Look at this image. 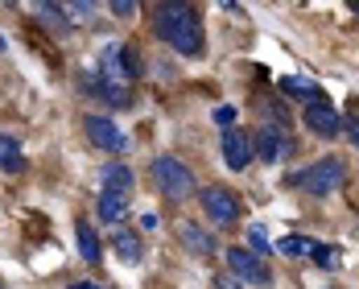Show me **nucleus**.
Returning a JSON list of instances; mask_svg holds the SVG:
<instances>
[{"label": "nucleus", "mask_w": 359, "mask_h": 289, "mask_svg": "<svg viewBox=\"0 0 359 289\" xmlns=\"http://www.w3.org/2000/svg\"><path fill=\"white\" fill-rule=\"evenodd\" d=\"M153 25H157V34L165 37V46H174L178 54H186V58L203 54V21H198V13L190 4H182V0L157 4Z\"/></svg>", "instance_id": "f257e3e1"}, {"label": "nucleus", "mask_w": 359, "mask_h": 289, "mask_svg": "<svg viewBox=\"0 0 359 289\" xmlns=\"http://www.w3.org/2000/svg\"><path fill=\"white\" fill-rule=\"evenodd\" d=\"M215 124H223V128H231V124H236V108H231V104H223V108H215Z\"/></svg>", "instance_id": "5701e85b"}, {"label": "nucleus", "mask_w": 359, "mask_h": 289, "mask_svg": "<svg viewBox=\"0 0 359 289\" xmlns=\"http://www.w3.org/2000/svg\"><path fill=\"white\" fill-rule=\"evenodd\" d=\"M104 190H120V194H133V170L128 166H120V161H111V166H104Z\"/></svg>", "instance_id": "2eb2a0df"}, {"label": "nucleus", "mask_w": 359, "mask_h": 289, "mask_svg": "<svg viewBox=\"0 0 359 289\" xmlns=\"http://www.w3.org/2000/svg\"><path fill=\"white\" fill-rule=\"evenodd\" d=\"M37 21H46V25H54V29H62V25H71L67 21V8L62 4H34Z\"/></svg>", "instance_id": "6ab92c4d"}, {"label": "nucleus", "mask_w": 359, "mask_h": 289, "mask_svg": "<svg viewBox=\"0 0 359 289\" xmlns=\"http://www.w3.org/2000/svg\"><path fill=\"white\" fill-rule=\"evenodd\" d=\"M95 67H100V79L111 83V87H133V79H137V58L128 54V46L124 41H108L104 50H100V58H95Z\"/></svg>", "instance_id": "20e7f679"}, {"label": "nucleus", "mask_w": 359, "mask_h": 289, "mask_svg": "<svg viewBox=\"0 0 359 289\" xmlns=\"http://www.w3.org/2000/svg\"><path fill=\"white\" fill-rule=\"evenodd\" d=\"M178 236H182V244H186V253L215 256V240H211V231H203V227H194V223H182Z\"/></svg>", "instance_id": "f8f14e48"}, {"label": "nucleus", "mask_w": 359, "mask_h": 289, "mask_svg": "<svg viewBox=\"0 0 359 289\" xmlns=\"http://www.w3.org/2000/svg\"><path fill=\"white\" fill-rule=\"evenodd\" d=\"M281 91H285V95H293V100H306V104L326 100L323 87H318L314 79H306V74H289V79H281Z\"/></svg>", "instance_id": "ddd939ff"}, {"label": "nucleus", "mask_w": 359, "mask_h": 289, "mask_svg": "<svg viewBox=\"0 0 359 289\" xmlns=\"http://www.w3.org/2000/svg\"><path fill=\"white\" fill-rule=\"evenodd\" d=\"M252 157H256V149H252V137H248V133H240V128H227V133H223V161H227L231 170H248Z\"/></svg>", "instance_id": "9d476101"}, {"label": "nucleus", "mask_w": 359, "mask_h": 289, "mask_svg": "<svg viewBox=\"0 0 359 289\" xmlns=\"http://www.w3.org/2000/svg\"><path fill=\"white\" fill-rule=\"evenodd\" d=\"M0 289H4V285H0Z\"/></svg>", "instance_id": "bb28decb"}, {"label": "nucleus", "mask_w": 359, "mask_h": 289, "mask_svg": "<svg viewBox=\"0 0 359 289\" xmlns=\"http://www.w3.org/2000/svg\"><path fill=\"white\" fill-rule=\"evenodd\" d=\"M198 199H203V211H207V219H211L215 227H231V223L240 219V199H236L227 186H207Z\"/></svg>", "instance_id": "0eeeda50"}, {"label": "nucleus", "mask_w": 359, "mask_h": 289, "mask_svg": "<svg viewBox=\"0 0 359 289\" xmlns=\"http://www.w3.org/2000/svg\"><path fill=\"white\" fill-rule=\"evenodd\" d=\"M302 120H306V128H310L314 137H323V141H334V137L343 133V112L334 108L330 100H314V104H306Z\"/></svg>", "instance_id": "423d86ee"}, {"label": "nucleus", "mask_w": 359, "mask_h": 289, "mask_svg": "<svg viewBox=\"0 0 359 289\" xmlns=\"http://www.w3.org/2000/svg\"><path fill=\"white\" fill-rule=\"evenodd\" d=\"M74 236H79V253H83V260H87V264H95V260H100V253H104V248H100L95 227H91L87 219H79V223H74Z\"/></svg>", "instance_id": "4468645a"}, {"label": "nucleus", "mask_w": 359, "mask_h": 289, "mask_svg": "<svg viewBox=\"0 0 359 289\" xmlns=\"http://www.w3.org/2000/svg\"><path fill=\"white\" fill-rule=\"evenodd\" d=\"M227 269L236 273V281H244L252 289H269L273 285V269L260 256L244 253V248H227Z\"/></svg>", "instance_id": "39448f33"}, {"label": "nucleus", "mask_w": 359, "mask_h": 289, "mask_svg": "<svg viewBox=\"0 0 359 289\" xmlns=\"http://www.w3.org/2000/svg\"><path fill=\"white\" fill-rule=\"evenodd\" d=\"M153 182H157V190L165 194V199H190L194 194V170L178 161L174 153H161V157H153Z\"/></svg>", "instance_id": "7ed1b4c3"}, {"label": "nucleus", "mask_w": 359, "mask_h": 289, "mask_svg": "<svg viewBox=\"0 0 359 289\" xmlns=\"http://www.w3.org/2000/svg\"><path fill=\"white\" fill-rule=\"evenodd\" d=\"M347 178V166L339 161V157H318L314 166H306V170H297L293 174V186L297 190H306V194H314V199H326V194H334L339 186Z\"/></svg>", "instance_id": "f03ea898"}, {"label": "nucleus", "mask_w": 359, "mask_h": 289, "mask_svg": "<svg viewBox=\"0 0 359 289\" xmlns=\"http://www.w3.org/2000/svg\"><path fill=\"white\" fill-rule=\"evenodd\" d=\"M87 137H91L95 149H104V153H128L133 149L128 133L116 120H108V116H87Z\"/></svg>", "instance_id": "6e6552de"}, {"label": "nucleus", "mask_w": 359, "mask_h": 289, "mask_svg": "<svg viewBox=\"0 0 359 289\" xmlns=\"http://www.w3.org/2000/svg\"><path fill=\"white\" fill-rule=\"evenodd\" d=\"M260 157H264V166H273V161H281L289 149H293V141H289V133H285V124H260V133H256V144H252Z\"/></svg>", "instance_id": "1a4fd4ad"}, {"label": "nucleus", "mask_w": 359, "mask_h": 289, "mask_svg": "<svg viewBox=\"0 0 359 289\" xmlns=\"http://www.w3.org/2000/svg\"><path fill=\"white\" fill-rule=\"evenodd\" d=\"M314 260H318L323 269H339V253H334V248H326V244H318V253H314Z\"/></svg>", "instance_id": "4be33fe9"}, {"label": "nucleus", "mask_w": 359, "mask_h": 289, "mask_svg": "<svg viewBox=\"0 0 359 289\" xmlns=\"http://www.w3.org/2000/svg\"><path fill=\"white\" fill-rule=\"evenodd\" d=\"M71 289H104V285H91V281H74Z\"/></svg>", "instance_id": "a878e982"}, {"label": "nucleus", "mask_w": 359, "mask_h": 289, "mask_svg": "<svg viewBox=\"0 0 359 289\" xmlns=\"http://www.w3.org/2000/svg\"><path fill=\"white\" fill-rule=\"evenodd\" d=\"M62 8H67V21H71V25H87V21L100 13V4H62Z\"/></svg>", "instance_id": "aec40b11"}, {"label": "nucleus", "mask_w": 359, "mask_h": 289, "mask_svg": "<svg viewBox=\"0 0 359 289\" xmlns=\"http://www.w3.org/2000/svg\"><path fill=\"white\" fill-rule=\"evenodd\" d=\"M111 13H116L120 21H128V17L137 13V4H128V0H116V4H111Z\"/></svg>", "instance_id": "b1692460"}, {"label": "nucleus", "mask_w": 359, "mask_h": 289, "mask_svg": "<svg viewBox=\"0 0 359 289\" xmlns=\"http://www.w3.org/2000/svg\"><path fill=\"white\" fill-rule=\"evenodd\" d=\"M116 253H120V260H128V264H137L141 260V240L133 236V231H116Z\"/></svg>", "instance_id": "a211bd4d"}, {"label": "nucleus", "mask_w": 359, "mask_h": 289, "mask_svg": "<svg viewBox=\"0 0 359 289\" xmlns=\"http://www.w3.org/2000/svg\"><path fill=\"white\" fill-rule=\"evenodd\" d=\"M277 248H281L285 256H293V260H306V256L318 253V240H310V236H285Z\"/></svg>", "instance_id": "f3484780"}, {"label": "nucleus", "mask_w": 359, "mask_h": 289, "mask_svg": "<svg viewBox=\"0 0 359 289\" xmlns=\"http://www.w3.org/2000/svg\"><path fill=\"white\" fill-rule=\"evenodd\" d=\"M0 170H8V174H21V170H25L21 144L13 141V137H0Z\"/></svg>", "instance_id": "dca6fc26"}, {"label": "nucleus", "mask_w": 359, "mask_h": 289, "mask_svg": "<svg viewBox=\"0 0 359 289\" xmlns=\"http://www.w3.org/2000/svg\"><path fill=\"white\" fill-rule=\"evenodd\" d=\"M343 133H347V137L359 144V120H343Z\"/></svg>", "instance_id": "393cba45"}, {"label": "nucleus", "mask_w": 359, "mask_h": 289, "mask_svg": "<svg viewBox=\"0 0 359 289\" xmlns=\"http://www.w3.org/2000/svg\"><path fill=\"white\" fill-rule=\"evenodd\" d=\"M133 207V194H120V190H100V219L104 223H124Z\"/></svg>", "instance_id": "9b49d317"}, {"label": "nucleus", "mask_w": 359, "mask_h": 289, "mask_svg": "<svg viewBox=\"0 0 359 289\" xmlns=\"http://www.w3.org/2000/svg\"><path fill=\"white\" fill-rule=\"evenodd\" d=\"M248 244H252V256H269V253H273V244H269V236H264V227H260V223H252V227H248Z\"/></svg>", "instance_id": "412c9836"}]
</instances>
